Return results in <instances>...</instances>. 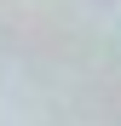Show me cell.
Here are the masks:
<instances>
[]
</instances>
